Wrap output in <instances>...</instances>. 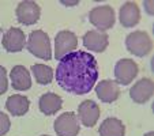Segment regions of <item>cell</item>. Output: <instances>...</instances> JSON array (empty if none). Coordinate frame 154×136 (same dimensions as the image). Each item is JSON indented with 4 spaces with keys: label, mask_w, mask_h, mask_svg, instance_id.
<instances>
[{
    "label": "cell",
    "mask_w": 154,
    "mask_h": 136,
    "mask_svg": "<svg viewBox=\"0 0 154 136\" xmlns=\"http://www.w3.org/2000/svg\"><path fill=\"white\" fill-rule=\"evenodd\" d=\"M98 79V64L93 55L83 50L64 56L56 68V82L67 93L82 95L94 87Z\"/></svg>",
    "instance_id": "1"
},
{
    "label": "cell",
    "mask_w": 154,
    "mask_h": 136,
    "mask_svg": "<svg viewBox=\"0 0 154 136\" xmlns=\"http://www.w3.org/2000/svg\"><path fill=\"white\" fill-rule=\"evenodd\" d=\"M27 50L35 57H40L42 60H51L52 52H51V41L49 37L42 30H34L30 33L27 40Z\"/></svg>",
    "instance_id": "2"
},
{
    "label": "cell",
    "mask_w": 154,
    "mask_h": 136,
    "mask_svg": "<svg viewBox=\"0 0 154 136\" xmlns=\"http://www.w3.org/2000/svg\"><path fill=\"white\" fill-rule=\"evenodd\" d=\"M89 20L91 22L94 27L98 29V32L113 27L115 25V11L111 6H98L94 7L89 12Z\"/></svg>",
    "instance_id": "3"
},
{
    "label": "cell",
    "mask_w": 154,
    "mask_h": 136,
    "mask_svg": "<svg viewBox=\"0 0 154 136\" xmlns=\"http://www.w3.org/2000/svg\"><path fill=\"white\" fill-rule=\"evenodd\" d=\"M125 47L132 55L143 57L151 50V40L146 32H134L127 35Z\"/></svg>",
    "instance_id": "4"
},
{
    "label": "cell",
    "mask_w": 154,
    "mask_h": 136,
    "mask_svg": "<svg viewBox=\"0 0 154 136\" xmlns=\"http://www.w3.org/2000/svg\"><path fill=\"white\" fill-rule=\"evenodd\" d=\"M78 47V38L72 32L63 30L57 33L55 38V57L56 60H61L64 56L70 55Z\"/></svg>",
    "instance_id": "5"
},
{
    "label": "cell",
    "mask_w": 154,
    "mask_h": 136,
    "mask_svg": "<svg viewBox=\"0 0 154 136\" xmlns=\"http://www.w3.org/2000/svg\"><path fill=\"white\" fill-rule=\"evenodd\" d=\"M55 132L57 136H76L79 133L78 117L74 112H66L56 119Z\"/></svg>",
    "instance_id": "6"
},
{
    "label": "cell",
    "mask_w": 154,
    "mask_h": 136,
    "mask_svg": "<svg viewBox=\"0 0 154 136\" xmlns=\"http://www.w3.org/2000/svg\"><path fill=\"white\" fill-rule=\"evenodd\" d=\"M40 14L41 10L35 2L25 0V2H20L17 7V19L19 23L25 26L34 25L40 19Z\"/></svg>",
    "instance_id": "7"
},
{
    "label": "cell",
    "mask_w": 154,
    "mask_h": 136,
    "mask_svg": "<svg viewBox=\"0 0 154 136\" xmlns=\"http://www.w3.org/2000/svg\"><path fill=\"white\" fill-rule=\"evenodd\" d=\"M138 75V65L135 61L130 59H123L119 60L115 65V78L117 84L127 86L132 82V79Z\"/></svg>",
    "instance_id": "8"
},
{
    "label": "cell",
    "mask_w": 154,
    "mask_h": 136,
    "mask_svg": "<svg viewBox=\"0 0 154 136\" xmlns=\"http://www.w3.org/2000/svg\"><path fill=\"white\" fill-rule=\"evenodd\" d=\"M26 44V37L25 33L20 29L17 27H11L8 29L3 35V47L7 52L10 53H17L25 48Z\"/></svg>",
    "instance_id": "9"
},
{
    "label": "cell",
    "mask_w": 154,
    "mask_h": 136,
    "mask_svg": "<svg viewBox=\"0 0 154 136\" xmlns=\"http://www.w3.org/2000/svg\"><path fill=\"white\" fill-rule=\"evenodd\" d=\"M153 93H154V83L149 78L138 80L132 86V89L130 90L131 98L137 104H146L153 97Z\"/></svg>",
    "instance_id": "10"
},
{
    "label": "cell",
    "mask_w": 154,
    "mask_h": 136,
    "mask_svg": "<svg viewBox=\"0 0 154 136\" xmlns=\"http://www.w3.org/2000/svg\"><path fill=\"white\" fill-rule=\"evenodd\" d=\"M81 122L87 128L96 125L97 120L100 119V107L94 101H83L78 107Z\"/></svg>",
    "instance_id": "11"
},
{
    "label": "cell",
    "mask_w": 154,
    "mask_h": 136,
    "mask_svg": "<svg viewBox=\"0 0 154 136\" xmlns=\"http://www.w3.org/2000/svg\"><path fill=\"white\" fill-rule=\"evenodd\" d=\"M109 44L108 34L98 30H90L83 35V45L86 49L94 52H104Z\"/></svg>",
    "instance_id": "12"
},
{
    "label": "cell",
    "mask_w": 154,
    "mask_h": 136,
    "mask_svg": "<svg viewBox=\"0 0 154 136\" xmlns=\"http://www.w3.org/2000/svg\"><path fill=\"white\" fill-rule=\"evenodd\" d=\"M97 97L102 102L111 104L115 102L120 95V87L115 80H102L96 87Z\"/></svg>",
    "instance_id": "13"
},
{
    "label": "cell",
    "mask_w": 154,
    "mask_h": 136,
    "mask_svg": "<svg viewBox=\"0 0 154 136\" xmlns=\"http://www.w3.org/2000/svg\"><path fill=\"white\" fill-rule=\"evenodd\" d=\"M10 76H11L12 89L18 90V91H25L32 87L30 74L23 65H15L10 72Z\"/></svg>",
    "instance_id": "14"
},
{
    "label": "cell",
    "mask_w": 154,
    "mask_h": 136,
    "mask_svg": "<svg viewBox=\"0 0 154 136\" xmlns=\"http://www.w3.org/2000/svg\"><path fill=\"white\" fill-rule=\"evenodd\" d=\"M140 11L134 2H127L120 8V23L124 27H132L139 22Z\"/></svg>",
    "instance_id": "15"
},
{
    "label": "cell",
    "mask_w": 154,
    "mask_h": 136,
    "mask_svg": "<svg viewBox=\"0 0 154 136\" xmlns=\"http://www.w3.org/2000/svg\"><path fill=\"white\" fill-rule=\"evenodd\" d=\"M61 104H63V101L57 94L45 93L44 95H41L40 101H38V107L44 114L51 116V114H55L57 110H60Z\"/></svg>",
    "instance_id": "16"
},
{
    "label": "cell",
    "mask_w": 154,
    "mask_h": 136,
    "mask_svg": "<svg viewBox=\"0 0 154 136\" xmlns=\"http://www.w3.org/2000/svg\"><path fill=\"white\" fill-rule=\"evenodd\" d=\"M6 109L12 116H23L29 110V99L19 94L11 95L6 102Z\"/></svg>",
    "instance_id": "17"
},
{
    "label": "cell",
    "mask_w": 154,
    "mask_h": 136,
    "mask_svg": "<svg viewBox=\"0 0 154 136\" xmlns=\"http://www.w3.org/2000/svg\"><path fill=\"white\" fill-rule=\"evenodd\" d=\"M124 124L119 119H106L100 127V136H124Z\"/></svg>",
    "instance_id": "18"
},
{
    "label": "cell",
    "mask_w": 154,
    "mask_h": 136,
    "mask_svg": "<svg viewBox=\"0 0 154 136\" xmlns=\"http://www.w3.org/2000/svg\"><path fill=\"white\" fill-rule=\"evenodd\" d=\"M33 75L40 84H49L53 79V70L44 64H34L32 67Z\"/></svg>",
    "instance_id": "19"
},
{
    "label": "cell",
    "mask_w": 154,
    "mask_h": 136,
    "mask_svg": "<svg viewBox=\"0 0 154 136\" xmlns=\"http://www.w3.org/2000/svg\"><path fill=\"white\" fill-rule=\"evenodd\" d=\"M10 127H11V124H10L8 116H7L6 113H0V135L2 136L6 135L8 132Z\"/></svg>",
    "instance_id": "20"
},
{
    "label": "cell",
    "mask_w": 154,
    "mask_h": 136,
    "mask_svg": "<svg viewBox=\"0 0 154 136\" xmlns=\"http://www.w3.org/2000/svg\"><path fill=\"white\" fill-rule=\"evenodd\" d=\"M7 90V72H6V68L2 67L0 68V93L3 94L6 93Z\"/></svg>",
    "instance_id": "21"
},
{
    "label": "cell",
    "mask_w": 154,
    "mask_h": 136,
    "mask_svg": "<svg viewBox=\"0 0 154 136\" xmlns=\"http://www.w3.org/2000/svg\"><path fill=\"white\" fill-rule=\"evenodd\" d=\"M145 6H146V10L150 15H153V10H151V6H153V2H145Z\"/></svg>",
    "instance_id": "22"
},
{
    "label": "cell",
    "mask_w": 154,
    "mask_h": 136,
    "mask_svg": "<svg viewBox=\"0 0 154 136\" xmlns=\"http://www.w3.org/2000/svg\"><path fill=\"white\" fill-rule=\"evenodd\" d=\"M145 136H154V132H147Z\"/></svg>",
    "instance_id": "23"
},
{
    "label": "cell",
    "mask_w": 154,
    "mask_h": 136,
    "mask_svg": "<svg viewBox=\"0 0 154 136\" xmlns=\"http://www.w3.org/2000/svg\"><path fill=\"white\" fill-rule=\"evenodd\" d=\"M42 136H47V135H42Z\"/></svg>",
    "instance_id": "24"
}]
</instances>
